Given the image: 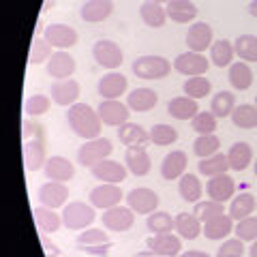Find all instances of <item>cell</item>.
Returning a JSON list of instances; mask_svg holds the SVG:
<instances>
[{
    "mask_svg": "<svg viewBox=\"0 0 257 257\" xmlns=\"http://www.w3.org/2000/svg\"><path fill=\"white\" fill-rule=\"evenodd\" d=\"M133 75L140 79H161L167 77L172 71V64L163 56H140L133 62Z\"/></svg>",
    "mask_w": 257,
    "mask_h": 257,
    "instance_id": "cell-5",
    "label": "cell"
},
{
    "mask_svg": "<svg viewBox=\"0 0 257 257\" xmlns=\"http://www.w3.org/2000/svg\"><path fill=\"white\" fill-rule=\"evenodd\" d=\"M255 107H257V96H255Z\"/></svg>",
    "mask_w": 257,
    "mask_h": 257,
    "instance_id": "cell-61",
    "label": "cell"
},
{
    "mask_svg": "<svg viewBox=\"0 0 257 257\" xmlns=\"http://www.w3.org/2000/svg\"><path fill=\"white\" fill-rule=\"evenodd\" d=\"M253 172H255V176H257V159H255V163H253Z\"/></svg>",
    "mask_w": 257,
    "mask_h": 257,
    "instance_id": "cell-60",
    "label": "cell"
},
{
    "mask_svg": "<svg viewBox=\"0 0 257 257\" xmlns=\"http://www.w3.org/2000/svg\"><path fill=\"white\" fill-rule=\"evenodd\" d=\"M257 208V199L253 193H240V195H234L229 206V216L234 221H242L246 216H251Z\"/></svg>",
    "mask_w": 257,
    "mask_h": 257,
    "instance_id": "cell-35",
    "label": "cell"
},
{
    "mask_svg": "<svg viewBox=\"0 0 257 257\" xmlns=\"http://www.w3.org/2000/svg\"><path fill=\"white\" fill-rule=\"evenodd\" d=\"M193 214H195L202 223H206V221L214 219V216L225 214V206L221 202H214V199H199L195 204V208H193Z\"/></svg>",
    "mask_w": 257,
    "mask_h": 257,
    "instance_id": "cell-46",
    "label": "cell"
},
{
    "mask_svg": "<svg viewBox=\"0 0 257 257\" xmlns=\"http://www.w3.org/2000/svg\"><path fill=\"white\" fill-rule=\"evenodd\" d=\"M208 67H210V60H208L204 54H197V52H191V50L184 52V54H178L174 60V69L187 77L204 75L208 71Z\"/></svg>",
    "mask_w": 257,
    "mask_h": 257,
    "instance_id": "cell-11",
    "label": "cell"
},
{
    "mask_svg": "<svg viewBox=\"0 0 257 257\" xmlns=\"http://www.w3.org/2000/svg\"><path fill=\"white\" fill-rule=\"evenodd\" d=\"M96 111H99L103 124H107V126H122L124 122H128V116H131L128 105L118 99H111V101L103 99L101 105L96 107Z\"/></svg>",
    "mask_w": 257,
    "mask_h": 257,
    "instance_id": "cell-13",
    "label": "cell"
},
{
    "mask_svg": "<svg viewBox=\"0 0 257 257\" xmlns=\"http://www.w3.org/2000/svg\"><path fill=\"white\" fill-rule=\"evenodd\" d=\"M174 221H176V229L174 231H178V236L184 238V240H195V238H199L204 234V223L199 221L193 212L176 214Z\"/></svg>",
    "mask_w": 257,
    "mask_h": 257,
    "instance_id": "cell-26",
    "label": "cell"
},
{
    "mask_svg": "<svg viewBox=\"0 0 257 257\" xmlns=\"http://www.w3.org/2000/svg\"><path fill=\"white\" fill-rule=\"evenodd\" d=\"M67 120H69L71 131L77 138H82L86 142L101 138L103 120L99 116V111H94L88 103H75V105H71L67 111Z\"/></svg>",
    "mask_w": 257,
    "mask_h": 257,
    "instance_id": "cell-1",
    "label": "cell"
},
{
    "mask_svg": "<svg viewBox=\"0 0 257 257\" xmlns=\"http://www.w3.org/2000/svg\"><path fill=\"white\" fill-rule=\"evenodd\" d=\"M152 3H159V5H167V3H172V0H152Z\"/></svg>",
    "mask_w": 257,
    "mask_h": 257,
    "instance_id": "cell-58",
    "label": "cell"
},
{
    "mask_svg": "<svg viewBox=\"0 0 257 257\" xmlns=\"http://www.w3.org/2000/svg\"><path fill=\"white\" fill-rule=\"evenodd\" d=\"M202 182L197 180V176L195 174H184L180 176V180H178V193H180V197L184 199V202H189V204H197L199 202V197H202Z\"/></svg>",
    "mask_w": 257,
    "mask_h": 257,
    "instance_id": "cell-39",
    "label": "cell"
},
{
    "mask_svg": "<svg viewBox=\"0 0 257 257\" xmlns=\"http://www.w3.org/2000/svg\"><path fill=\"white\" fill-rule=\"evenodd\" d=\"M52 107V99L45 94H32L26 99V105H24V109H26L28 116H45L47 111H50Z\"/></svg>",
    "mask_w": 257,
    "mask_h": 257,
    "instance_id": "cell-49",
    "label": "cell"
},
{
    "mask_svg": "<svg viewBox=\"0 0 257 257\" xmlns=\"http://www.w3.org/2000/svg\"><path fill=\"white\" fill-rule=\"evenodd\" d=\"M126 199V206L131 208L135 214H152L159 208V195L152 189H146V187H138L133 191H128V195L124 197Z\"/></svg>",
    "mask_w": 257,
    "mask_h": 257,
    "instance_id": "cell-10",
    "label": "cell"
},
{
    "mask_svg": "<svg viewBox=\"0 0 257 257\" xmlns=\"http://www.w3.org/2000/svg\"><path fill=\"white\" fill-rule=\"evenodd\" d=\"M43 39L56 50H69V47L77 45L79 35L73 26L69 24H50L43 32Z\"/></svg>",
    "mask_w": 257,
    "mask_h": 257,
    "instance_id": "cell-9",
    "label": "cell"
},
{
    "mask_svg": "<svg viewBox=\"0 0 257 257\" xmlns=\"http://www.w3.org/2000/svg\"><path fill=\"white\" fill-rule=\"evenodd\" d=\"M234 231V219L229 214H219L204 223V236L208 240H223Z\"/></svg>",
    "mask_w": 257,
    "mask_h": 257,
    "instance_id": "cell-31",
    "label": "cell"
},
{
    "mask_svg": "<svg viewBox=\"0 0 257 257\" xmlns=\"http://www.w3.org/2000/svg\"><path fill=\"white\" fill-rule=\"evenodd\" d=\"M88 199H90V204L96 210H109V208H114V206H120V202L124 199V193L118 184L101 182L99 187H94L88 193Z\"/></svg>",
    "mask_w": 257,
    "mask_h": 257,
    "instance_id": "cell-7",
    "label": "cell"
},
{
    "mask_svg": "<svg viewBox=\"0 0 257 257\" xmlns=\"http://www.w3.org/2000/svg\"><path fill=\"white\" fill-rule=\"evenodd\" d=\"M227 161L234 172H244L248 163H253V148L246 142L231 144V148L227 150Z\"/></svg>",
    "mask_w": 257,
    "mask_h": 257,
    "instance_id": "cell-32",
    "label": "cell"
},
{
    "mask_svg": "<svg viewBox=\"0 0 257 257\" xmlns=\"http://www.w3.org/2000/svg\"><path fill=\"white\" fill-rule=\"evenodd\" d=\"M118 140L124 144V146H146V142H150V135L144 131L142 124L138 122H124L122 126H118Z\"/></svg>",
    "mask_w": 257,
    "mask_h": 257,
    "instance_id": "cell-33",
    "label": "cell"
},
{
    "mask_svg": "<svg viewBox=\"0 0 257 257\" xmlns=\"http://www.w3.org/2000/svg\"><path fill=\"white\" fill-rule=\"evenodd\" d=\"M248 257H257V240H253L251 248H248Z\"/></svg>",
    "mask_w": 257,
    "mask_h": 257,
    "instance_id": "cell-56",
    "label": "cell"
},
{
    "mask_svg": "<svg viewBox=\"0 0 257 257\" xmlns=\"http://www.w3.org/2000/svg\"><path fill=\"white\" fill-rule=\"evenodd\" d=\"M180 257H212L210 253H206V251H184V253H180Z\"/></svg>",
    "mask_w": 257,
    "mask_h": 257,
    "instance_id": "cell-54",
    "label": "cell"
},
{
    "mask_svg": "<svg viewBox=\"0 0 257 257\" xmlns=\"http://www.w3.org/2000/svg\"><path fill=\"white\" fill-rule=\"evenodd\" d=\"M221 148V140L216 138V135H197V140L193 142V152H195V157L199 159H208L216 155Z\"/></svg>",
    "mask_w": 257,
    "mask_h": 257,
    "instance_id": "cell-44",
    "label": "cell"
},
{
    "mask_svg": "<svg viewBox=\"0 0 257 257\" xmlns=\"http://www.w3.org/2000/svg\"><path fill=\"white\" fill-rule=\"evenodd\" d=\"M133 257H157V255H148V253H140V255H133Z\"/></svg>",
    "mask_w": 257,
    "mask_h": 257,
    "instance_id": "cell-59",
    "label": "cell"
},
{
    "mask_svg": "<svg viewBox=\"0 0 257 257\" xmlns=\"http://www.w3.org/2000/svg\"><path fill=\"white\" fill-rule=\"evenodd\" d=\"M52 45L45 41V39H35L30 45V56H28V62L30 64H41L43 60H50L52 58Z\"/></svg>",
    "mask_w": 257,
    "mask_h": 257,
    "instance_id": "cell-50",
    "label": "cell"
},
{
    "mask_svg": "<svg viewBox=\"0 0 257 257\" xmlns=\"http://www.w3.org/2000/svg\"><path fill=\"white\" fill-rule=\"evenodd\" d=\"M47 75L54 79H69L75 73V58L67 50H56L47 60Z\"/></svg>",
    "mask_w": 257,
    "mask_h": 257,
    "instance_id": "cell-15",
    "label": "cell"
},
{
    "mask_svg": "<svg viewBox=\"0 0 257 257\" xmlns=\"http://www.w3.org/2000/svg\"><path fill=\"white\" fill-rule=\"evenodd\" d=\"M167 11V20H172L176 24H191L197 18V7L191 3V0H172V3L165 5Z\"/></svg>",
    "mask_w": 257,
    "mask_h": 257,
    "instance_id": "cell-28",
    "label": "cell"
},
{
    "mask_svg": "<svg viewBox=\"0 0 257 257\" xmlns=\"http://www.w3.org/2000/svg\"><path fill=\"white\" fill-rule=\"evenodd\" d=\"M101 223L109 231H128L135 223V212L128 206H114L109 210H103Z\"/></svg>",
    "mask_w": 257,
    "mask_h": 257,
    "instance_id": "cell-12",
    "label": "cell"
},
{
    "mask_svg": "<svg viewBox=\"0 0 257 257\" xmlns=\"http://www.w3.org/2000/svg\"><path fill=\"white\" fill-rule=\"evenodd\" d=\"M52 3H54V0H45V5H43V11H47V9H50V7H52Z\"/></svg>",
    "mask_w": 257,
    "mask_h": 257,
    "instance_id": "cell-57",
    "label": "cell"
},
{
    "mask_svg": "<svg viewBox=\"0 0 257 257\" xmlns=\"http://www.w3.org/2000/svg\"><path fill=\"white\" fill-rule=\"evenodd\" d=\"M206 193H208V197H210V199H214V202L225 204V202H229V199L234 197L236 182L227 174L212 176V178L208 180V184H206Z\"/></svg>",
    "mask_w": 257,
    "mask_h": 257,
    "instance_id": "cell-20",
    "label": "cell"
},
{
    "mask_svg": "<svg viewBox=\"0 0 257 257\" xmlns=\"http://www.w3.org/2000/svg\"><path fill=\"white\" fill-rule=\"evenodd\" d=\"M75 244L82 248V251L86 253H96V251H107V248L111 246L107 234L103 229H96V227H88L84 229L82 234L77 236Z\"/></svg>",
    "mask_w": 257,
    "mask_h": 257,
    "instance_id": "cell-22",
    "label": "cell"
},
{
    "mask_svg": "<svg viewBox=\"0 0 257 257\" xmlns=\"http://www.w3.org/2000/svg\"><path fill=\"white\" fill-rule=\"evenodd\" d=\"M111 152H114V146H111V142L107 138H96V140H88L86 144H82L77 150V163L82 167H88L90 170L92 165L101 163V161H105L111 157Z\"/></svg>",
    "mask_w": 257,
    "mask_h": 257,
    "instance_id": "cell-4",
    "label": "cell"
},
{
    "mask_svg": "<svg viewBox=\"0 0 257 257\" xmlns=\"http://www.w3.org/2000/svg\"><path fill=\"white\" fill-rule=\"evenodd\" d=\"M114 9L116 7L111 0H88L79 9V18L88 24H99V22H105L114 13Z\"/></svg>",
    "mask_w": 257,
    "mask_h": 257,
    "instance_id": "cell-24",
    "label": "cell"
},
{
    "mask_svg": "<svg viewBox=\"0 0 257 257\" xmlns=\"http://www.w3.org/2000/svg\"><path fill=\"white\" fill-rule=\"evenodd\" d=\"M197 170H199V174H202V176H208V178H212V176L227 174V170H231V167H229L227 155H221V152H216V155L199 161V163H197Z\"/></svg>",
    "mask_w": 257,
    "mask_h": 257,
    "instance_id": "cell-37",
    "label": "cell"
},
{
    "mask_svg": "<svg viewBox=\"0 0 257 257\" xmlns=\"http://www.w3.org/2000/svg\"><path fill=\"white\" fill-rule=\"evenodd\" d=\"M242 255H244V244L240 238L225 240L219 246V251H216V257H242Z\"/></svg>",
    "mask_w": 257,
    "mask_h": 257,
    "instance_id": "cell-52",
    "label": "cell"
},
{
    "mask_svg": "<svg viewBox=\"0 0 257 257\" xmlns=\"http://www.w3.org/2000/svg\"><path fill=\"white\" fill-rule=\"evenodd\" d=\"M234 45H231L227 39H219V41H214L212 47H210V60L214 62V67H229L231 60H234Z\"/></svg>",
    "mask_w": 257,
    "mask_h": 257,
    "instance_id": "cell-41",
    "label": "cell"
},
{
    "mask_svg": "<svg viewBox=\"0 0 257 257\" xmlns=\"http://www.w3.org/2000/svg\"><path fill=\"white\" fill-rule=\"evenodd\" d=\"M216 118L212 111H199V114L191 120V128L197 135H212L216 131Z\"/></svg>",
    "mask_w": 257,
    "mask_h": 257,
    "instance_id": "cell-48",
    "label": "cell"
},
{
    "mask_svg": "<svg viewBox=\"0 0 257 257\" xmlns=\"http://www.w3.org/2000/svg\"><path fill=\"white\" fill-rule=\"evenodd\" d=\"M50 94H52V101L60 107H71L75 105L79 94H82V86H79L77 79L69 77V79H56L50 88Z\"/></svg>",
    "mask_w": 257,
    "mask_h": 257,
    "instance_id": "cell-8",
    "label": "cell"
},
{
    "mask_svg": "<svg viewBox=\"0 0 257 257\" xmlns=\"http://www.w3.org/2000/svg\"><path fill=\"white\" fill-rule=\"evenodd\" d=\"M148 135L155 146H172V144H176V140H178V131L170 124H155L148 131Z\"/></svg>",
    "mask_w": 257,
    "mask_h": 257,
    "instance_id": "cell-47",
    "label": "cell"
},
{
    "mask_svg": "<svg viewBox=\"0 0 257 257\" xmlns=\"http://www.w3.org/2000/svg\"><path fill=\"white\" fill-rule=\"evenodd\" d=\"M41 244H43V248H45V255H47V257H60V248L56 246L54 242H50L47 234H41Z\"/></svg>",
    "mask_w": 257,
    "mask_h": 257,
    "instance_id": "cell-53",
    "label": "cell"
},
{
    "mask_svg": "<svg viewBox=\"0 0 257 257\" xmlns=\"http://www.w3.org/2000/svg\"><path fill=\"white\" fill-rule=\"evenodd\" d=\"M140 18L150 28H163L167 22V11L163 9V5L146 0V3H142V7H140Z\"/></svg>",
    "mask_w": 257,
    "mask_h": 257,
    "instance_id": "cell-34",
    "label": "cell"
},
{
    "mask_svg": "<svg viewBox=\"0 0 257 257\" xmlns=\"http://www.w3.org/2000/svg\"><path fill=\"white\" fill-rule=\"evenodd\" d=\"M90 174L94 180L107 182V184H118L126 178V165L118 163L114 159H105L101 163H96L90 167Z\"/></svg>",
    "mask_w": 257,
    "mask_h": 257,
    "instance_id": "cell-16",
    "label": "cell"
},
{
    "mask_svg": "<svg viewBox=\"0 0 257 257\" xmlns=\"http://www.w3.org/2000/svg\"><path fill=\"white\" fill-rule=\"evenodd\" d=\"M92 56L99 67L103 69H109V71H116L120 64L124 60V54L120 50V45L109 41V39H101L92 45Z\"/></svg>",
    "mask_w": 257,
    "mask_h": 257,
    "instance_id": "cell-6",
    "label": "cell"
},
{
    "mask_svg": "<svg viewBox=\"0 0 257 257\" xmlns=\"http://www.w3.org/2000/svg\"><path fill=\"white\" fill-rule=\"evenodd\" d=\"M37 197H39V202H41V206H47V208H60L67 204V199H69V189H67V184L64 182H45L41 184V189H39L37 193Z\"/></svg>",
    "mask_w": 257,
    "mask_h": 257,
    "instance_id": "cell-18",
    "label": "cell"
},
{
    "mask_svg": "<svg viewBox=\"0 0 257 257\" xmlns=\"http://www.w3.org/2000/svg\"><path fill=\"white\" fill-rule=\"evenodd\" d=\"M187 165H189L187 152L174 150L170 155H165V159L161 161V176H163V180H178L180 176H184Z\"/></svg>",
    "mask_w": 257,
    "mask_h": 257,
    "instance_id": "cell-23",
    "label": "cell"
},
{
    "mask_svg": "<svg viewBox=\"0 0 257 257\" xmlns=\"http://www.w3.org/2000/svg\"><path fill=\"white\" fill-rule=\"evenodd\" d=\"M234 231L242 242H253V240H257V216H246V219L238 221Z\"/></svg>",
    "mask_w": 257,
    "mask_h": 257,
    "instance_id": "cell-51",
    "label": "cell"
},
{
    "mask_svg": "<svg viewBox=\"0 0 257 257\" xmlns=\"http://www.w3.org/2000/svg\"><path fill=\"white\" fill-rule=\"evenodd\" d=\"M35 214V223H37V229L39 234H56L60 229V223H62V216L56 214L54 208H47V206H39L32 210Z\"/></svg>",
    "mask_w": 257,
    "mask_h": 257,
    "instance_id": "cell-29",
    "label": "cell"
},
{
    "mask_svg": "<svg viewBox=\"0 0 257 257\" xmlns=\"http://www.w3.org/2000/svg\"><path fill=\"white\" fill-rule=\"evenodd\" d=\"M43 172L47 176V180L54 182H67L75 176V167L67 157H50L43 167Z\"/></svg>",
    "mask_w": 257,
    "mask_h": 257,
    "instance_id": "cell-25",
    "label": "cell"
},
{
    "mask_svg": "<svg viewBox=\"0 0 257 257\" xmlns=\"http://www.w3.org/2000/svg\"><path fill=\"white\" fill-rule=\"evenodd\" d=\"M231 122L238 128H255L257 126V107L242 103V105H236V109L231 111Z\"/></svg>",
    "mask_w": 257,
    "mask_h": 257,
    "instance_id": "cell-43",
    "label": "cell"
},
{
    "mask_svg": "<svg viewBox=\"0 0 257 257\" xmlns=\"http://www.w3.org/2000/svg\"><path fill=\"white\" fill-rule=\"evenodd\" d=\"M248 15H251V18H257V0H251V3H248Z\"/></svg>",
    "mask_w": 257,
    "mask_h": 257,
    "instance_id": "cell-55",
    "label": "cell"
},
{
    "mask_svg": "<svg viewBox=\"0 0 257 257\" xmlns=\"http://www.w3.org/2000/svg\"><path fill=\"white\" fill-rule=\"evenodd\" d=\"M124 163L133 176H146L152 170V159L144 146H128L124 150Z\"/></svg>",
    "mask_w": 257,
    "mask_h": 257,
    "instance_id": "cell-21",
    "label": "cell"
},
{
    "mask_svg": "<svg viewBox=\"0 0 257 257\" xmlns=\"http://www.w3.org/2000/svg\"><path fill=\"white\" fill-rule=\"evenodd\" d=\"M47 163L45 131L37 122H24V165L28 172L43 170Z\"/></svg>",
    "mask_w": 257,
    "mask_h": 257,
    "instance_id": "cell-2",
    "label": "cell"
},
{
    "mask_svg": "<svg viewBox=\"0 0 257 257\" xmlns=\"http://www.w3.org/2000/svg\"><path fill=\"white\" fill-rule=\"evenodd\" d=\"M146 246L157 257H176L180 255L182 238L178 234H152L146 240Z\"/></svg>",
    "mask_w": 257,
    "mask_h": 257,
    "instance_id": "cell-14",
    "label": "cell"
},
{
    "mask_svg": "<svg viewBox=\"0 0 257 257\" xmlns=\"http://www.w3.org/2000/svg\"><path fill=\"white\" fill-rule=\"evenodd\" d=\"M234 52L242 62H257V37L240 35L234 41Z\"/></svg>",
    "mask_w": 257,
    "mask_h": 257,
    "instance_id": "cell-42",
    "label": "cell"
},
{
    "mask_svg": "<svg viewBox=\"0 0 257 257\" xmlns=\"http://www.w3.org/2000/svg\"><path fill=\"white\" fill-rule=\"evenodd\" d=\"M227 79H229L231 88H236V90H246V88H251V84H253V71L246 62L238 60L234 64H229Z\"/></svg>",
    "mask_w": 257,
    "mask_h": 257,
    "instance_id": "cell-36",
    "label": "cell"
},
{
    "mask_svg": "<svg viewBox=\"0 0 257 257\" xmlns=\"http://www.w3.org/2000/svg\"><path fill=\"white\" fill-rule=\"evenodd\" d=\"M167 114L176 120H193L199 114V105L195 99L191 96H174V99L167 103Z\"/></svg>",
    "mask_w": 257,
    "mask_h": 257,
    "instance_id": "cell-27",
    "label": "cell"
},
{
    "mask_svg": "<svg viewBox=\"0 0 257 257\" xmlns=\"http://www.w3.org/2000/svg\"><path fill=\"white\" fill-rule=\"evenodd\" d=\"M255 210H257V208H255Z\"/></svg>",
    "mask_w": 257,
    "mask_h": 257,
    "instance_id": "cell-62",
    "label": "cell"
},
{
    "mask_svg": "<svg viewBox=\"0 0 257 257\" xmlns=\"http://www.w3.org/2000/svg\"><path fill=\"white\" fill-rule=\"evenodd\" d=\"M182 90H184V94H187V96H191V99L199 101V99H204V96L210 94L212 84H210V79L197 75V77H189L187 82H184Z\"/></svg>",
    "mask_w": 257,
    "mask_h": 257,
    "instance_id": "cell-45",
    "label": "cell"
},
{
    "mask_svg": "<svg viewBox=\"0 0 257 257\" xmlns=\"http://www.w3.org/2000/svg\"><path fill=\"white\" fill-rule=\"evenodd\" d=\"M159 96L152 88H135L126 94V105L131 111H150L157 105Z\"/></svg>",
    "mask_w": 257,
    "mask_h": 257,
    "instance_id": "cell-30",
    "label": "cell"
},
{
    "mask_svg": "<svg viewBox=\"0 0 257 257\" xmlns=\"http://www.w3.org/2000/svg\"><path fill=\"white\" fill-rule=\"evenodd\" d=\"M126 77L122 73H118V71H109V73H105L101 79H99V84H96V92H99L103 99H120L124 92H126Z\"/></svg>",
    "mask_w": 257,
    "mask_h": 257,
    "instance_id": "cell-19",
    "label": "cell"
},
{
    "mask_svg": "<svg viewBox=\"0 0 257 257\" xmlns=\"http://www.w3.org/2000/svg\"><path fill=\"white\" fill-rule=\"evenodd\" d=\"M146 227L150 234H172L176 229V221L170 212L165 210H155L146 216Z\"/></svg>",
    "mask_w": 257,
    "mask_h": 257,
    "instance_id": "cell-38",
    "label": "cell"
},
{
    "mask_svg": "<svg viewBox=\"0 0 257 257\" xmlns=\"http://www.w3.org/2000/svg\"><path fill=\"white\" fill-rule=\"evenodd\" d=\"M96 208L92 204H84V202H73V204H67L62 210V225L67 229H88L90 225L94 223V216H96Z\"/></svg>",
    "mask_w": 257,
    "mask_h": 257,
    "instance_id": "cell-3",
    "label": "cell"
},
{
    "mask_svg": "<svg viewBox=\"0 0 257 257\" xmlns=\"http://www.w3.org/2000/svg\"><path fill=\"white\" fill-rule=\"evenodd\" d=\"M234 109H236V94H231L229 90L216 92L210 99V111L216 118H227L231 116Z\"/></svg>",
    "mask_w": 257,
    "mask_h": 257,
    "instance_id": "cell-40",
    "label": "cell"
},
{
    "mask_svg": "<svg viewBox=\"0 0 257 257\" xmlns=\"http://www.w3.org/2000/svg\"><path fill=\"white\" fill-rule=\"evenodd\" d=\"M184 41H187L191 52H206L208 47H212V26L206 22H195L193 26H189Z\"/></svg>",
    "mask_w": 257,
    "mask_h": 257,
    "instance_id": "cell-17",
    "label": "cell"
}]
</instances>
